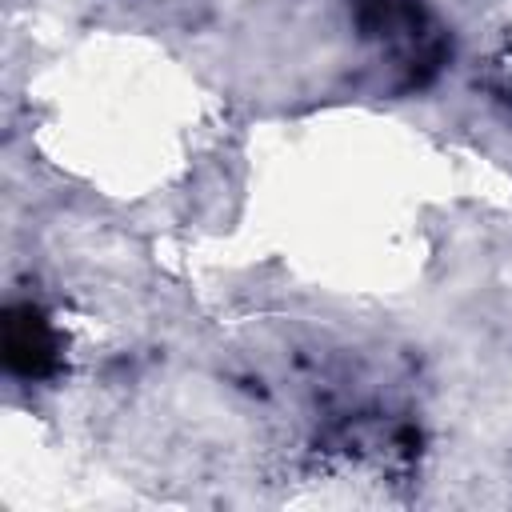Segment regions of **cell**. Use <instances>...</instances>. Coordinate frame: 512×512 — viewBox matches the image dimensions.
I'll return each instance as SVG.
<instances>
[{
  "mask_svg": "<svg viewBox=\"0 0 512 512\" xmlns=\"http://www.w3.org/2000/svg\"><path fill=\"white\" fill-rule=\"evenodd\" d=\"M48 332L40 324L36 312H24V316H12L8 320V364L20 368V372H40L48 364Z\"/></svg>",
  "mask_w": 512,
  "mask_h": 512,
  "instance_id": "6da1fadb",
  "label": "cell"
}]
</instances>
